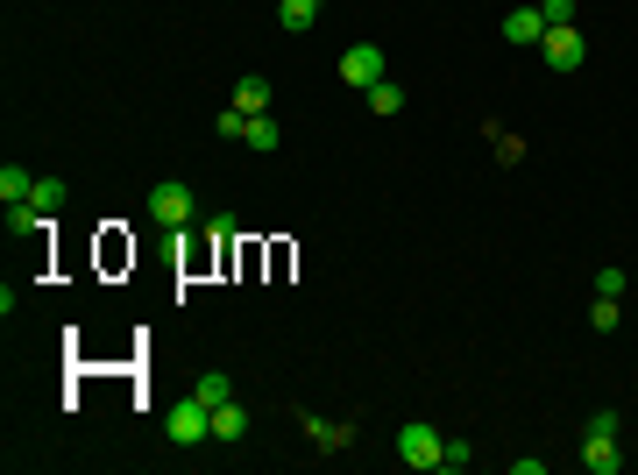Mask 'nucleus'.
I'll return each instance as SVG.
<instances>
[{
	"label": "nucleus",
	"mask_w": 638,
	"mask_h": 475,
	"mask_svg": "<svg viewBox=\"0 0 638 475\" xmlns=\"http://www.w3.org/2000/svg\"><path fill=\"white\" fill-rule=\"evenodd\" d=\"M149 220H156V227H192V220H199V192H192V185H171V178L149 185Z\"/></svg>",
	"instance_id": "obj_1"
},
{
	"label": "nucleus",
	"mask_w": 638,
	"mask_h": 475,
	"mask_svg": "<svg viewBox=\"0 0 638 475\" xmlns=\"http://www.w3.org/2000/svg\"><path fill=\"white\" fill-rule=\"evenodd\" d=\"M334 71H341V86H355V93H369L376 78H390V71H383V50H376V43H348Z\"/></svg>",
	"instance_id": "obj_2"
},
{
	"label": "nucleus",
	"mask_w": 638,
	"mask_h": 475,
	"mask_svg": "<svg viewBox=\"0 0 638 475\" xmlns=\"http://www.w3.org/2000/svg\"><path fill=\"white\" fill-rule=\"evenodd\" d=\"M164 433H171L178 447H199V440H213V412H206L199 398H185V405L164 412Z\"/></svg>",
	"instance_id": "obj_3"
},
{
	"label": "nucleus",
	"mask_w": 638,
	"mask_h": 475,
	"mask_svg": "<svg viewBox=\"0 0 638 475\" xmlns=\"http://www.w3.org/2000/svg\"><path fill=\"white\" fill-rule=\"evenodd\" d=\"M440 447H447V440H440L426 419H412L405 433H397V461H405V468H440Z\"/></svg>",
	"instance_id": "obj_4"
},
{
	"label": "nucleus",
	"mask_w": 638,
	"mask_h": 475,
	"mask_svg": "<svg viewBox=\"0 0 638 475\" xmlns=\"http://www.w3.org/2000/svg\"><path fill=\"white\" fill-rule=\"evenodd\" d=\"M539 57H546L553 71H582V57H589V43H582V29H575V22H561V29H546V43H539Z\"/></svg>",
	"instance_id": "obj_5"
},
{
	"label": "nucleus",
	"mask_w": 638,
	"mask_h": 475,
	"mask_svg": "<svg viewBox=\"0 0 638 475\" xmlns=\"http://www.w3.org/2000/svg\"><path fill=\"white\" fill-rule=\"evenodd\" d=\"M504 43L539 50V43H546V15H539V8H511V15H504Z\"/></svg>",
	"instance_id": "obj_6"
},
{
	"label": "nucleus",
	"mask_w": 638,
	"mask_h": 475,
	"mask_svg": "<svg viewBox=\"0 0 638 475\" xmlns=\"http://www.w3.org/2000/svg\"><path fill=\"white\" fill-rule=\"evenodd\" d=\"M582 468H589V475H617V468H624L617 433H589V440H582Z\"/></svg>",
	"instance_id": "obj_7"
},
{
	"label": "nucleus",
	"mask_w": 638,
	"mask_h": 475,
	"mask_svg": "<svg viewBox=\"0 0 638 475\" xmlns=\"http://www.w3.org/2000/svg\"><path fill=\"white\" fill-rule=\"evenodd\" d=\"M305 440H312L319 454H341V447H355V426H334V419H312V412H305Z\"/></svg>",
	"instance_id": "obj_8"
},
{
	"label": "nucleus",
	"mask_w": 638,
	"mask_h": 475,
	"mask_svg": "<svg viewBox=\"0 0 638 475\" xmlns=\"http://www.w3.org/2000/svg\"><path fill=\"white\" fill-rule=\"evenodd\" d=\"M312 22H319V0H277V29L284 36H305Z\"/></svg>",
	"instance_id": "obj_9"
},
{
	"label": "nucleus",
	"mask_w": 638,
	"mask_h": 475,
	"mask_svg": "<svg viewBox=\"0 0 638 475\" xmlns=\"http://www.w3.org/2000/svg\"><path fill=\"white\" fill-rule=\"evenodd\" d=\"M270 100H277V93H270V78H242L227 107H242V114H270Z\"/></svg>",
	"instance_id": "obj_10"
},
{
	"label": "nucleus",
	"mask_w": 638,
	"mask_h": 475,
	"mask_svg": "<svg viewBox=\"0 0 638 475\" xmlns=\"http://www.w3.org/2000/svg\"><path fill=\"white\" fill-rule=\"evenodd\" d=\"M192 398H199L206 412H213V405H227V398H234V383H227V369H206V376L192 383Z\"/></svg>",
	"instance_id": "obj_11"
},
{
	"label": "nucleus",
	"mask_w": 638,
	"mask_h": 475,
	"mask_svg": "<svg viewBox=\"0 0 638 475\" xmlns=\"http://www.w3.org/2000/svg\"><path fill=\"white\" fill-rule=\"evenodd\" d=\"M242 433H249V412L242 405H234V398L213 405V440H242Z\"/></svg>",
	"instance_id": "obj_12"
},
{
	"label": "nucleus",
	"mask_w": 638,
	"mask_h": 475,
	"mask_svg": "<svg viewBox=\"0 0 638 475\" xmlns=\"http://www.w3.org/2000/svg\"><path fill=\"white\" fill-rule=\"evenodd\" d=\"M29 192H36V171H22V164H0V199L15 206V199H29Z\"/></svg>",
	"instance_id": "obj_13"
},
{
	"label": "nucleus",
	"mask_w": 638,
	"mask_h": 475,
	"mask_svg": "<svg viewBox=\"0 0 638 475\" xmlns=\"http://www.w3.org/2000/svg\"><path fill=\"white\" fill-rule=\"evenodd\" d=\"M362 100H369L376 114H397V107H405V93H397V78H376V86H369Z\"/></svg>",
	"instance_id": "obj_14"
},
{
	"label": "nucleus",
	"mask_w": 638,
	"mask_h": 475,
	"mask_svg": "<svg viewBox=\"0 0 638 475\" xmlns=\"http://www.w3.org/2000/svg\"><path fill=\"white\" fill-rule=\"evenodd\" d=\"M249 121H256V114L227 107V114H213V135H220V142H242V135H249Z\"/></svg>",
	"instance_id": "obj_15"
},
{
	"label": "nucleus",
	"mask_w": 638,
	"mask_h": 475,
	"mask_svg": "<svg viewBox=\"0 0 638 475\" xmlns=\"http://www.w3.org/2000/svg\"><path fill=\"white\" fill-rule=\"evenodd\" d=\"M242 142H249V149H277V142H284V128H277V121H270V114H256V121H249V135H242Z\"/></svg>",
	"instance_id": "obj_16"
},
{
	"label": "nucleus",
	"mask_w": 638,
	"mask_h": 475,
	"mask_svg": "<svg viewBox=\"0 0 638 475\" xmlns=\"http://www.w3.org/2000/svg\"><path fill=\"white\" fill-rule=\"evenodd\" d=\"M29 206H36V213H57V206H64V185H57V178H36Z\"/></svg>",
	"instance_id": "obj_17"
},
{
	"label": "nucleus",
	"mask_w": 638,
	"mask_h": 475,
	"mask_svg": "<svg viewBox=\"0 0 638 475\" xmlns=\"http://www.w3.org/2000/svg\"><path fill=\"white\" fill-rule=\"evenodd\" d=\"M624 291H631V277H624L617 263H610V270H596V298H624Z\"/></svg>",
	"instance_id": "obj_18"
},
{
	"label": "nucleus",
	"mask_w": 638,
	"mask_h": 475,
	"mask_svg": "<svg viewBox=\"0 0 638 475\" xmlns=\"http://www.w3.org/2000/svg\"><path fill=\"white\" fill-rule=\"evenodd\" d=\"M490 149L504 156V164H525V142H518V135H504V128H490Z\"/></svg>",
	"instance_id": "obj_19"
},
{
	"label": "nucleus",
	"mask_w": 638,
	"mask_h": 475,
	"mask_svg": "<svg viewBox=\"0 0 638 475\" xmlns=\"http://www.w3.org/2000/svg\"><path fill=\"white\" fill-rule=\"evenodd\" d=\"M539 15H546V29H561V22H575V0H539Z\"/></svg>",
	"instance_id": "obj_20"
},
{
	"label": "nucleus",
	"mask_w": 638,
	"mask_h": 475,
	"mask_svg": "<svg viewBox=\"0 0 638 475\" xmlns=\"http://www.w3.org/2000/svg\"><path fill=\"white\" fill-rule=\"evenodd\" d=\"M468 461H475L468 440H447V447H440V468H468Z\"/></svg>",
	"instance_id": "obj_21"
},
{
	"label": "nucleus",
	"mask_w": 638,
	"mask_h": 475,
	"mask_svg": "<svg viewBox=\"0 0 638 475\" xmlns=\"http://www.w3.org/2000/svg\"><path fill=\"white\" fill-rule=\"evenodd\" d=\"M589 320H596V334H610V327L624 320V312H617V298H596V312H589Z\"/></svg>",
	"instance_id": "obj_22"
}]
</instances>
